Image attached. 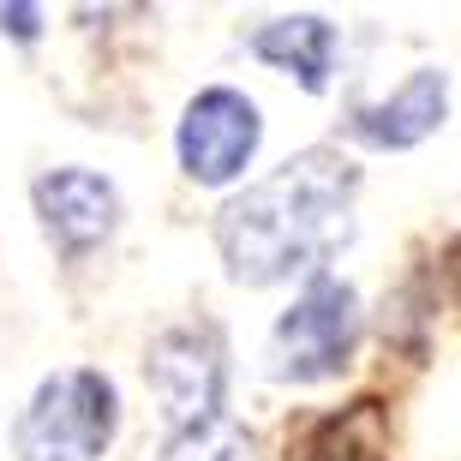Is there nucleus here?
<instances>
[{
  "mask_svg": "<svg viewBox=\"0 0 461 461\" xmlns=\"http://www.w3.org/2000/svg\"><path fill=\"white\" fill-rule=\"evenodd\" d=\"M354 156L312 144L216 210V246L240 288L318 276L354 234Z\"/></svg>",
  "mask_w": 461,
  "mask_h": 461,
  "instance_id": "f257e3e1",
  "label": "nucleus"
},
{
  "mask_svg": "<svg viewBox=\"0 0 461 461\" xmlns=\"http://www.w3.org/2000/svg\"><path fill=\"white\" fill-rule=\"evenodd\" d=\"M120 431V390L96 366H67L36 384L13 426L18 461H103Z\"/></svg>",
  "mask_w": 461,
  "mask_h": 461,
  "instance_id": "f03ea898",
  "label": "nucleus"
},
{
  "mask_svg": "<svg viewBox=\"0 0 461 461\" xmlns=\"http://www.w3.org/2000/svg\"><path fill=\"white\" fill-rule=\"evenodd\" d=\"M359 348V294L342 276H306V288L294 294V306L270 324L264 342V372L276 384H330L354 366Z\"/></svg>",
  "mask_w": 461,
  "mask_h": 461,
  "instance_id": "7ed1b4c3",
  "label": "nucleus"
},
{
  "mask_svg": "<svg viewBox=\"0 0 461 461\" xmlns=\"http://www.w3.org/2000/svg\"><path fill=\"white\" fill-rule=\"evenodd\" d=\"M144 377H150L156 402H162V420L168 431H186L198 420H216L222 413V390H228V348L216 324H174L150 342L144 359Z\"/></svg>",
  "mask_w": 461,
  "mask_h": 461,
  "instance_id": "20e7f679",
  "label": "nucleus"
},
{
  "mask_svg": "<svg viewBox=\"0 0 461 461\" xmlns=\"http://www.w3.org/2000/svg\"><path fill=\"white\" fill-rule=\"evenodd\" d=\"M258 138H264V120L258 103L240 96L228 85L198 90L180 114V132H174V150H180V168L198 186H228L234 174H246V162L258 156Z\"/></svg>",
  "mask_w": 461,
  "mask_h": 461,
  "instance_id": "39448f33",
  "label": "nucleus"
},
{
  "mask_svg": "<svg viewBox=\"0 0 461 461\" xmlns=\"http://www.w3.org/2000/svg\"><path fill=\"white\" fill-rule=\"evenodd\" d=\"M31 198H36V216H42V234L67 258L96 252L120 222V192L96 168H54L31 186Z\"/></svg>",
  "mask_w": 461,
  "mask_h": 461,
  "instance_id": "423d86ee",
  "label": "nucleus"
},
{
  "mask_svg": "<svg viewBox=\"0 0 461 461\" xmlns=\"http://www.w3.org/2000/svg\"><path fill=\"white\" fill-rule=\"evenodd\" d=\"M444 114H449V78L438 67H420V72H408V85L395 90L390 103L354 108L348 132L359 144H372V150H413L420 138H431L444 126Z\"/></svg>",
  "mask_w": 461,
  "mask_h": 461,
  "instance_id": "0eeeda50",
  "label": "nucleus"
},
{
  "mask_svg": "<svg viewBox=\"0 0 461 461\" xmlns=\"http://www.w3.org/2000/svg\"><path fill=\"white\" fill-rule=\"evenodd\" d=\"M336 24L324 13H288V18H270V24H258L252 31V54L264 67L288 72L300 78V90H318L330 85V72H336Z\"/></svg>",
  "mask_w": 461,
  "mask_h": 461,
  "instance_id": "6e6552de",
  "label": "nucleus"
},
{
  "mask_svg": "<svg viewBox=\"0 0 461 461\" xmlns=\"http://www.w3.org/2000/svg\"><path fill=\"white\" fill-rule=\"evenodd\" d=\"M288 461H390V426L377 402H354L342 413L312 420L288 444Z\"/></svg>",
  "mask_w": 461,
  "mask_h": 461,
  "instance_id": "1a4fd4ad",
  "label": "nucleus"
},
{
  "mask_svg": "<svg viewBox=\"0 0 461 461\" xmlns=\"http://www.w3.org/2000/svg\"><path fill=\"white\" fill-rule=\"evenodd\" d=\"M162 461H264V456H258V438L240 420L216 413V420H198L186 431H168Z\"/></svg>",
  "mask_w": 461,
  "mask_h": 461,
  "instance_id": "9d476101",
  "label": "nucleus"
},
{
  "mask_svg": "<svg viewBox=\"0 0 461 461\" xmlns=\"http://www.w3.org/2000/svg\"><path fill=\"white\" fill-rule=\"evenodd\" d=\"M0 31L18 36V42H36L42 36V6H0Z\"/></svg>",
  "mask_w": 461,
  "mask_h": 461,
  "instance_id": "9b49d317",
  "label": "nucleus"
}]
</instances>
